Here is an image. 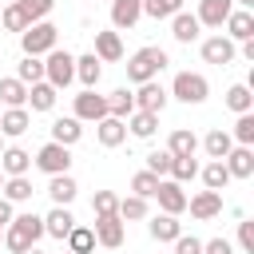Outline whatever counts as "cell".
I'll list each match as a JSON object with an SVG mask.
<instances>
[{
	"instance_id": "obj_22",
	"label": "cell",
	"mask_w": 254,
	"mask_h": 254,
	"mask_svg": "<svg viewBox=\"0 0 254 254\" xmlns=\"http://www.w3.org/2000/svg\"><path fill=\"white\" fill-rule=\"evenodd\" d=\"M75 79L87 87V91H95L99 87V79H103V64L87 52V56H75Z\"/></svg>"
},
{
	"instance_id": "obj_7",
	"label": "cell",
	"mask_w": 254,
	"mask_h": 254,
	"mask_svg": "<svg viewBox=\"0 0 254 254\" xmlns=\"http://www.w3.org/2000/svg\"><path fill=\"white\" fill-rule=\"evenodd\" d=\"M131 99H135V111H151V115H163V107H167V87L159 83V79H147V83H139V91H131Z\"/></svg>"
},
{
	"instance_id": "obj_51",
	"label": "cell",
	"mask_w": 254,
	"mask_h": 254,
	"mask_svg": "<svg viewBox=\"0 0 254 254\" xmlns=\"http://www.w3.org/2000/svg\"><path fill=\"white\" fill-rule=\"evenodd\" d=\"M234 4H238V8H246V12L254 8V0H234Z\"/></svg>"
},
{
	"instance_id": "obj_14",
	"label": "cell",
	"mask_w": 254,
	"mask_h": 254,
	"mask_svg": "<svg viewBox=\"0 0 254 254\" xmlns=\"http://www.w3.org/2000/svg\"><path fill=\"white\" fill-rule=\"evenodd\" d=\"M230 12H234V0H198L194 20H198V24H206V28H222Z\"/></svg>"
},
{
	"instance_id": "obj_40",
	"label": "cell",
	"mask_w": 254,
	"mask_h": 254,
	"mask_svg": "<svg viewBox=\"0 0 254 254\" xmlns=\"http://www.w3.org/2000/svg\"><path fill=\"white\" fill-rule=\"evenodd\" d=\"M230 139H234V147H254V111L238 115V123H234V131H230Z\"/></svg>"
},
{
	"instance_id": "obj_20",
	"label": "cell",
	"mask_w": 254,
	"mask_h": 254,
	"mask_svg": "<svg viewBox=\"0 0 254 254\" xmlns=\"http://www.w3.org/2000/svg\"><path fill=\"white\" fill-rule=\"evenodd\" d=\"M28 127H32V115H28V107H4V115H0V135H8V139H20Z\"/></svg>"
},
{
	"instance_id": "obj_21",
	"label": "cell",
	"mask_w": 254,
	"mask_h": 254,
	"mask_svg": "<svg viewBox=\"0 0 254 254\" xmlns=\"http://www.w3.org/2000/svg\"><path fill=\"white\" fill-rule=\"evenodd\" d=\"M198 32H202V24L194 20V12H175V16H171V36H175L179 44H194Z\"/></svg>"
},
{
	"instance_id": "obj_54",
	"label": "cell",
	"mask_w": 254,
	"mask_h": 254,
	"mask_svg": "<svg viewBox=\"0 0 254 254\" xmlns=\"http://www.w3.org/2000/svg\"><path fill=\"white\" fill-rule=\"evenodd\" d=\"M0 242H4V222H0Z\"/></svg>"
},
{
	"instance_id": "obj_12",
	"label": "cell",
	"mask_w": 254,
	"mask_h": 254,
	"mask_svg": "<svg viewBox=\"0 0 254 254\" xmlns=\"http://www.w3.org/2000/svg\"><path fill=\"white\" fill-rule=\"evenodd\" d=\"M187 210H190V218L210 222V218L222 214V194H218V190H198L194 198H187Z\"/></svg>"
},
{
	"instance_id": "obj_35",
	"label": "cell",
	"mask_w": 254,
	"mask_h": 254,
	"mask_svg": "<svg viewBox=\"0 0 254 254\" xmlns=\"http://www.w3.org/2000/svg\"><path fill=\"white\" fill-rule=\"evenodd\" d=\"M226 107H230L234 115H246V111L254 107V95H250V87H246V83H234V87H226Z\"/></svg>"
},
{
	"instance_id": "obj_29",
	"label": "cell",
	"mask_w": 254,
	"mask_h": 254,
	"mask_svg": "<svg viewBox=\"0 0 254 254\" xmlns=\"http://www.w3.org/2000/svg\"><path fill=\"white\" fill-rule=\"evenodd\" d=\"M36 194V187H32V179L28 175H16V179H4V190H0V198H8L12 206L16 202H28Z\"/></svg>"
},
{
	"instance_id": "obj_10",
	"label": "cell",
	"mask_w": 254,
	"mask_h": 254,
	"mask_svg": "<svg viewBox=\"0 0 254 254\" xmlns=\"http://www.w3.org/2000/svg\"><path fill=\"white\" fill-rule=\"evenodd\" d=\"M95 242L107 246V250H119L123 246V218L119 214H95Z\"/></svg>"
},
{
	"instance_id": "obj_19",
	"label": "cell",
	"mask_w": 254,
	"mask_h": 254,
	"mask_svg": "<svg viewBox=\"0 0 254 254\" xmlns=\"http://www.w3.org/2000/svg\"><path fill=\"white\" fill-rule=\"evenodd\" d=\"M71 226H75V214H71L67 206H52V210L44 214V234H52V238H67Z\"/></svg>"
},
{
	"instance_id": "obj_42",
	"label": "cell",
	"mask_w": 254,
	"mask_h": 254,
	"mask_svg": "<svg viewBox=\"0 0 254 254\" xmlns=\"http://www.w3.org/2000/svg\"><path fill=\"white\" fill-rule=\"evenodd\" d=\"M171 163H175V155L163 147V151H151L147 155V171L155 175V179H163V175H171Z\"/></svg>"
},
{
	"instance_id": "obj_43",
	"label": "cell",
	"mask_w": 254,
	"mask_h": 254,
	"mask_svg": "<svg viewBox=\"0 0 254 254\" xmlns=\"http://www.w3.org/2000/svg\"><path fill=\"white\" fill-rule=\"evenodd\" d=\"M131 190H135L139 198H155V190H159V179H155L151 171H139V175L131 179Z\"/></svg>"
},
{
	"instance_id": "obj_6",
	"label": "cell",
	"mask_w": 254,
	"mask_h": 254,
	"mask_svg": "<svg viewBox=\"0 0 254 254\" xmlns=\"http://www.w3.org/2000/svg\"><path fill=\"white\" fill-rule=\"evenodd\" d=\"M32 163H36L48 179H52V175H67V167H71V147H60V143H52V139H48V143L36 151V159H32Z\"/></svg>"
},
{
	"instance_id": "obj_27",
	"label": "cell",
	"mask_w": 254,
	"mask_h": 254,
	"mask_svg": "<svg viewBox=\"0 0 254 254\" xmlns=\"http://www.w3.org/2000/svg\"><path fill=\"white\" fill-rule=\"evenodd\" d=\"M147 230H151V238H155V242H175V238L183 234V222H179L175 214H155Z\"/></svg>"
},
{
	"instance_id": "obj_33",
	"label": "cell",
	"mask_w": 254,
	"mask_h": 254,
	"mask_svg": "<svg viewBox=\"0 0 254 254\" xmlns=\"http://www.w3.org/2000/svg\"><path fill=\"white\" fill-rule=\"evenodd\" d=\"M0 103H4V107H24V103H28V87H24L16 75L0 79Z\"/></svg>"
},
{
	"instance_id": "obj_13",
	"label": "cell",
	"mask_w": 254,
	"mask_h": 254,
	"mask_svg": "<svg viewBox=\"0 0 254 254\" xmlns=\"http://www.w3.org/2000/svg\"><path fill=\"white\" fill-rule=\"evenodd\" d=\"M143 20V0H111V28L115 32H131Z\"/></svg>"
},
{
	"instance_id": "obj_50",
	"label": "cell",
	"mask_w": 254,
	"mask_h": 254,
	"mask_svg": "<svg viewBox=\"0 0 254 254\" xmlns=\"http://www.w3.org/2000/svg\"><path fill=\"white\" fill-rule=\"evenodd\" d=\"M12 214H16V210H12V202H8V198H0V222H4V226L12 222Z\"/></svg>"
},
{
	"instance_id": "obj_56",
	"label": "cell",
	"mask_w": 254,
	"mask_h": 254,
	"mask_svg": "<svg viewBox=\"0 0 254 254\" xmlns=\"http://www.w3.org/2000/svg\"><path fill=\"white\" fill-rule=\"evenodd\" d=\"M0 115H4V107H0Z\"/></svg>"
},
{
	"instance_id": "obj_38",
	"label": "cell",
	"mask_w": 254,
	"mask_h": 254,
	"mask_svg": "<svg viewBox=\"0 0 254 254\" xmlns=\"http://www.w3.org/2000/svg\"><path fill=\"white\" fill-rule=\"evenodd\" d=\"M20 12H24V20L28 24H40V20H48V12L56 8V0H12Z\"/></svg>"
},
{
	"instance_id": "obj_16",
	"label": "cell",
	"mask_w": 254,
	"mask_h": 254,
	"mask_svg": "<svg viewBox=\"0 0 254 254\" xmlns=\"http://www.w3.org/2000/svg\"><path fill=\"white\" fill-rule=\"evenodd\" d=\"M0 171H4V179L28 175V171H32V155H28L24 147H4V151H0Z\"/></svg>"
},
{
	"instance_id": "obj_41",
	"label": "cell",
	"mask_w": 254,
	"mask_h": 254,
	"mask_svg": "<svg viewBox=\"0 0 254 254\" xmlns=\"http://www.w3.org/2000/svg\"><path fill=\"white\" fill-rule=\"evenodd\" d=\"M115 214H119L123 222H127V218H131V222H135V218H147V198L127 194V198H119V210H115Z\"/></svg>"
},
{
	"instance_id": "obj_31",
	"label": "cell",
	"mask_w": 254,
	"mask_h": 254,
	"mask_svg": "<svg viewBox=\"0 0 254 254\" xmlns=\"http://www.w3.org/2000/svg\"><path fill=\"white\" fill-rule=\"evenodd\" d=\"M198 175H202V183H206V190H226V183H230V171H226V163H218V159H210L206 167H198Z\"/></svg>"
},
{
	"instance_id": "obj_17",
	"label": "cell",
	"mask_w": 254,
	"mask_h": 254,
	"mask_svg": "<svg viewBox=\"0 0 254 254\" xmlns=\"http://www.w3.org/2000/svg\"><path fill=\"white\" fill-rule=\"evenodd\" d=\"M99 64H115V60H123V40H119V32H95V52H91Z\"/></svg>"
},
{
	"instance_id": "obj_44",
	"label": "cell",
	"mask_w": 254,
	"mask_h": 254,
	"mask_svg": "<svg viewBox=\"0 0 254 254\" xmlns=\"http://www.w3.org/2000/svg\"><path fill=\"white\" fill-rule=\"evenodd\" d=\"M194 175H198V163H194V159H175V163H171V179H175L179 187L190 183Z\"/></svg>"
},
{
	"instance_id": "obj_57",
	"label": "cell",
	"mask_w": 254,
	"mask_h": 254,
	"mask_svg": "<svg viewBox=\"0 0 254 254\" xmlns=\"http://www.w3.org/2000/svg\"><path fill=\"white\" fill-rule=\"evenodd\" d=\"M64 254H67V250H64Z\"/></svg>"
},
{
	"instance_id": "obj_55",
	"label": "cell",
	"mask_w": 254,
	"mask_h": 254,
	"mask_svg": "<svg viewBox=\"0 0 254 254\" xmlns=\"http://www.w3.org/2000/svg\"><path fill=\"white\" fill-rule=\"evenodd\" d=\"M0 151H4V139H0Z\"/></svg>"
},
{
	"instance_id": "obj_34",
	"label": "cell",
	"mask_w": 254,
	"mask_h": 254,
	"mask_svg": "<svg viewBox=\"0 0 254 254\" xmlns=\"http://www.w3.org/2000/svg\"><path fill=\"white\" fill-rule=\"evenodd\" d=\"M16 79H20L24 87L40 83V79H44V60H36V56H24V60L16 64Z\"/></svg>"
},
{
	"instance_id": "obj_30",
	"label": "cell",
	"mask_w": 254,
	"mask_h": 254,
	"mask_svg": "<svg viewBox=\"0 0 254 254\" xmlns=\"http://www.w3.org/2000/svg\"><path fill=\"white\" fill-rule=\"evenodd\" d=\"M123 123H127V131H131L135 139H151L155 127H159V115H151V111H131Z\"/></svg>"
},
{
	"instance_id": "obj_3",
	"label": "cell",
	"mask_w": 254,
	"mask_h": 254,
	"mask_svg": "<svg viewBox=\"0 0 254 254\" xmlns=\"http://www.w3.org/2000/svg\"><path fill=\"white\" fill-rule=\"evenodd\" d=\"M56 40H60V28L56 24H48V20H40V24H28L24 32H20V48H24V56H48L52 48H56Z\"/></svg>"
},
{
	"instance_id": "obj_8",
	"label": "cell",
	"mask_w": 254,
	"mask_h": 254,
	"mask_svg": "<svg viewBox=\"0 0 254 254\" xmlns=\"http://www.w3.org/2000/svg\"><path fill=\"white\" fill-rule=\"evenodd\" d=\"M75 119L79 123H99V119H107V95H95V91H79L75 95Z\"/></svg>"
},
{
	"instance_id": "obj_26",
	"label": "cell",
	"mask_w": 254,
	"mask_h": 254,
	"mask_svg": "<svg viewBox=\"0 0 254 254\" xmlns=\"http://www.w3.org/2000/svg\"><path fill=\"white\" fill-rule=\"evenodd\" d=\"M75 179L71 175H52V183H48V194H52V202L56 206H71L75 202Z\"/></svg>"
},
{
	"instance_id": "obj_23",
	"label": "cell",
	"mask_w": 254,
	"mask_h": 254,
	"mask_svg": "<svg viewBox=\"0 0 254 254\" xmlns=\"http://www.w3.org/2000/svg\"><path fill=\"white\" fill-rule=\"evenodd\" d=\"M79 139H83V127H79L75 115H64V119L52 123V143H60V147H75Z\"/></svg>"
},
{
	"instance_id": "obj_36",
	"label": "cell",
	"mask_w": 254,
	"mask_h": 254,
	"mask_svg": "<svg viewBox=\"0 0 254 254\" xmlns=\"http://www.w3.org/2000/svg\"><path fill=\"white\" fill-rule=\"evenodd\" d=\"M131 111H135V99H131L127 87H119V91L107 95V115H111V119H127Z\"/></svg>"
},
{
	"instance_id": "obj_37",
	"label": "cell",
	"mask_w": 254,
	"mask_h": 254,
	"mask_svg": "<svg viewBox=\"0 0 254 254\" xmlns=\"http://www.w3.org/2000/svg\"><path fill=\"white\" fill-rule=\"evenodd\" d=\"M91 250H95L91 226H71V234H67V254H91Z\"/></svg>"
},
{
	"instance_id": "obj_18",
	"label": "cell",
	"mask_w": 254,
	"mask_h": 254,
	"mask_svg": "<svg viewBox=\"0 0 254 254\" xmlns=\"http://www.w3.org/2000/svg\"><path fill=\"white\" fill-rule=\"evenodd\" d=\"M230 179H250L254 175V147H230V155L222 159Z\"/></svg>"
},
{
	"instance_id": "obj_9",
	"label": "cell",
	"mask_w": 254,
	"mask_h": 254,
	"mask_svg": "<svg viewBox=\"0 0 254 254\" xmlns=\"http://www.w3.org/2000/svg\"><path fill=\"white\" fill-rule=\"evenodd\" d=\"M155 198H159V210L163 214H183L187 210V190L175 183V179H159V190H155Z\"/></svg>"
},
{
	"instance_id": "obj_45",
	"label": "cell",
	"mask_w": 254,
	"mask_h": 254,
	"mask_svg": "<svg viewBox=\"0 0 254 254\" xmlns=\"http://www.w3.org/2000/svg\"><path fill=\"white\" fill-rule=\"evenodd\" d=\"M91 210H95V214H115V210H119V194H115V190H95Z\"/></svg>"
},
{
	"instance_id": "obj_1",
	"label": "cell",
	"mask_w": 254,
	"mask_h": 254,
	"mask_svg": "<svg viewBox=\"0 0 254 254\" xmlns=\"http://www.w3.org/2000/svg\"><path fill=\"white\" fill-rule=\"evenodd\" d=\"M44 238V218L40 214H12V222L4 226V246L12 250V254H24V250H32L36 242Z\"/></svg>"
},
{
	"instance_id": "obj_47",
	"label": "cell",
	"mask_w": 254,
	"mask_h": 254,
	"mask_svg": "<svg viewBox=\"0 0 254 254\" xmlns=\"http://www.w3.org/2000/svg\"><path fill=\"white\" fill-rule=\"evenodd\" d=\"M238 246H242V254H254V222L250 218L238 222Z\"/></svg>"
},
{
	"instance_id": "obj_28",
	"label": "cell",
	"mask_w": 254,
	"mask_h": 254,
	"mask_svg": "<svg viewBox=\"0 0 254 254\" xmlns=\"http://www.w3.org/2000/svg\"><path fill=\"white\" fill-rule=\"evenodd\" d=\"M230 147H234V139H230V131H222V127L206 131V139H202V151H206L210 159H218V163L230 155Z\"/></svg>"
},
{
	"instance_id": "obj_52",
	"label": "cell",
	"mask_w": 254,
	"mask_h": 254,
	"mask_svg": "<svg viewBox=\"0 0 254 254\" xmlns=\"http://www.w3.org/2000/svg\"><path fill=\"white\" fill-rule=\"evenodd\" d=\"M24 254H44V250H36V246H32V250H24Z\"/></svg>"
},
{
	"instance_id": "obj_39",
	"label": "cell",
	"mask_w": 254,
	"mask_h": 254,
	"mask_svg": "<svg viewBox=\"0 0 254 254\" xmlns=\"http://www.w3.org/2000/svg\"><path fill=\"white\" fill-rule=\"evenodd\" d=\"M175 12H183V0H143V16L151 20H171Z\"/></svg>"
},
{
	"instance_id": "obj_15",
	"label": "cell",
	"mask_w": 254,
	"mask_h": 254,
	"mask_svg": "<svg viewBox=\"0 0 254 254\" xmlns=\"http://www.w3.org/2000/svg\"><path fill=\"white\" fill-rule=\"evenodd\" d=\"M226 40H234V44L254 40V16H250L246 8H234V12L226 16Z\"/></svg>"
},
{
	"instance_id": "obj_48",
	"label": "cell",
	"mask_w": 254,
	"mask_h": 254,
	"mask_svg": "<svg viewBox=\"0 0 254 254\" xmlns=\"http://www.w3.org/2000/svg\"><path fill=\"white\" fill-rule=\"evenodd\" d=\"M175 254H202V238H194V234H179V238H175Z\"/></svg>"
},
{
	"instance_id": "obj_2",
	"label": "cell",
	"mask_w": 254,
	"mask_h": 254,
	"mask_svg": "<svg viewBox=\"0 0 254 254\" xmlns=\"http://www.w3.org/2000/svg\"><path fill=\"white\" fill-rule=\"evenodd\" d=\"M171 60H167V52L163 48H155V44H147V48H139L131 60H127V79L139 87V83H147V79H159V71L167 67Z\"/></svg>"
},
{
	"instance_id": "obj_49",
	"label": "cell",
	"mask_w": 254,
	"mask_h": 254,
	"mask_svg": "<svg viewBox=\"0 0 254 254\" xmlns=\"http://www.w3.org/2000/svg\"><path fill=\"white\" fill-rule=\"evenodd\" d=\"M202 254H234V246L226 238H210V242H202Z\"/></svg>"
},
{
	"instance_id": "obj_25",
	"label": "cell",
	"mask_w": 254,
	"mask_h": 254,
	"mask_svg": "<svg viewBox=\"0 0 254 254\" xmlns=\"http://www.w3.org/2000/svg\"><path fill=\"white\" fill-rule=\"evenodd\" d=\"M167 151H171L175 159H194V151H198V139H194V131H187V127L171 131V139H167Z\"/></svg>"
},
{
	"instance_id": "obj_32",
	"label": "cell",
	"mask_w": 254,
	"mask_h": 254,
	"mask_svg": "<svg viewBox=\"0 0 254 254\" xmlns=\"http://www.w3.org/2000/svg\"><path fill=\"white\" fill-rule=\"evenodd\" d=\"M56 95H60V91H56L52 83H44V79L28 87V103H32V111H52V107H56Z\"/></svg>"
},
{
	"instance_id": "obj_46",
	"label": "cell",
	"mask_w": 254,
	"mask_h": 254,
	"mask_svg": "<svg viewBox=\"0 0 254 254\" xmlns=\"http://www.w3.org/2000/svg\"><path fill=\"white\" fill-rule=\"evenodd\" d=\"M0 28H8V32H24V28H28V20H24V12H20L16 4H8V8L0 12Z\"/></svg>"
},
{
	"instance_id": "obj_5",
	"label": "cell",
	"mask_w": 254,
	"mask_h": 254,
	"mask_svg": "<svg viewBox=\"0 0 254 254\" xmlns=\"http://www.w3.org/2000/svg\"><path fill=\"white\" fill-rule=\"evenodd\" d=\"M167 95H175L179 103H190V107H194V103H206L210 83H206V75H198V71H179Z\"/></svg>"
},
{
	"instance_id": "obj_4",
	"label": "cell",
	"mask_w": 254,
	"mask_h": 254,
	"mask_svg": "<svg viewBox=\"0 0 254 254\" xmlns=\"http://www.w3.org/2000/svg\"><path fill=\"white\" fill-rule=\"evenodd\" d=\"M71 79H75V56L64 52V48H52L48 60H44V83H52L56 91H64Z\"/></svg>"
},
{
	"instance_id": "obj_24",
	"label": "cell",
	"mask_w": 254,
	"mask_h": 254,
	"mask_svg": "<svg viewBox=\"0 0 254 254\" xmlns=\"http://www.w3.org/2000/svg\"><path fill=\"white\" fill-rule=\"evenodd\" d=\"M95 139H99V147H119L123 139H127V123L123 119H99L95 123Z\"/></svg>"
},
{
	"instance_id": "obj_11",
	"label": "cell",
	"mask_w": 254,
	"mask_h": 254,
	"mask_svg": "<svg viewBox=\"0 0 254 254\" xmlns=\"http://www.w3.org/2000/svg\"><path fill=\"white\" fill-rule=\"evenodd\" d=\"M234 56H238V48H234V40H226L222 32L210 36V40H202V60H206V64L226 67V64H234Z\"/></svg>"
},
{
	"instance_id": "obj_53",
	"label": "cell",
	"mask_w": 254,
	"mask_h": 254,
	"mask_svg": "<svg viewBox=\"0 0 254 254\" xmlns=\"http://www.w3.org/2000/svg\"><path fill=\"white\" fill-rule=\"evenodd\" d=\"M0 190H4V171H0Z\"/></svg>"
}]
</instances>
